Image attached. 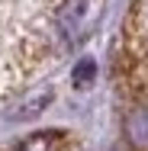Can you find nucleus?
I'll return each mask as SVG.
<instances>
[{"instance_id":"obj_3","label":"nucleus","mask_w":148,"mask_h":151,"mask_svg":"<svg viewBox=\"0 0 148 151\" xmlns=\"http://www.w3.org/2000/svg\"><path fill=\"white\" fill-rule=\"evenodd\" d=\"M93 71H97V64H93V61H81V64H77V71H74V84H77V87H87L90 81H93Z\"/></svg>"},{"instance_id":"obj_1","label":"nucleus","mask_w":148,"mask_h":151,"mask_svg":"<svg viewBox=\"0 0 148 151\" xmlns=\"http://www.w3.org/2000/svg\"><path fill=\"white\" fill-rule=\"evenodd\" d=\"M87 10H90V0H61L58 6V29L71 39H77V32L87 19Z\"/></svg>"},{"instance_id":"obj_2","label":"nucleus","mask_w":148,"mask_h":151,"mask_svg":"<svg viewBox=\"0 0 148 151\" xmlns=\"http://www.w3.org/2000/svg\"><path fill=\"white\" fill-rule=\"evenodd\" d=\"M48 103H52V90H42V93H35L32 100H26L19 109H13V113H10V119H32V116H39Z\"/></svg>"}]
</instances>
